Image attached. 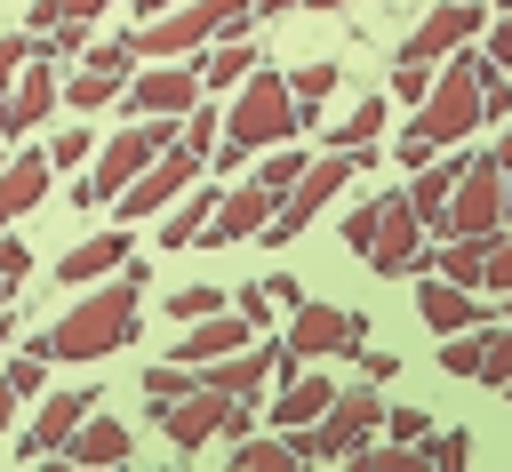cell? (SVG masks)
Wrapping results in <instances>:
<instances>
[{
	"mask_svg": "<svg viewBox=\"0 0 512 472\" xmlns=\"http://www.w3.org/2000/svg\"><path fill=\"white\" fill-rule=\"evenodd\" d=\"M432 152H440V144H432V136H424L416 120H408V128H400V168H424Z\"/></svg>",
	"mask_w": 512,
	"mask_h": 472,
	"instance_id": "obj_42",
	"label": "cell"
},
{
	"mask_svg": "<svg viewBox=\"0 0 512 472\" xmlns=\"http://www.w3.org/2000/svg\"><path fill=\"white\" fill-rule=\"evenodd\" d=\"M504 64L488 56V48H456V56H440V80H432V96L408 112L432 144H464L480 120H488V80H496Z\"/></svg>",
	"mask_w": 512,
	"mask_h": 472,
	"instance_id": "obj_2",
	"label": "cell"
},
{
	"mask_svg": "<svg viewBox=\"0 0 512 472\" xmlns=\"http://www.w3.org/2000/svg\"><path fill=\"white\" fill-rule=\"evenodd\" d=\"M8 336H16V320H8V304H0V352H8Z\"/></svg>",
	"mask_w": 512,
	"mask_h": 472,
	"instance_id": "obj_50",
	"label": "cell"
},
{
	"mask_svg": "<svg viewBox=\"0 0 512 472\" xmlns=\"http://www.w3.org/2000/svg\"><path fill=\"white\" fill-rule=\"evenodd\" d=\"M360 168H376V144H344V152H320V160L296 176V192L280 200V216L264 224V240H272V248H288V240H296V232H304V224H312V216H320V208H328V200H336V192H344Z\"/></svg>",
	"mask_w": 512,
	"mask_h": 472,
	"instance_id": "obj_5",
	"label": "cell"
},
{
	"mask_svg": "<svg viewBox=\"0 0 512 472\" xmlns=\"http://www.w3.org/2000/svg\"><path fill=\"white\" fill-rule=\"evenodd\" d=\"M504 400H512V384H504Z\"/></svg>",
	"mask_w": 512,
	"mask_h": 472,
	"instance_id": "obj_56",
	"label": "cell"
},
{
	"mask_svg": "<svg viewBox=\"0 0 512 472\" xmlns=\"http://www.w3.org/2000/svg\"><path fill=\"white\" fill-rule=\"evenodd\" d=\"M504 160L496 152H472L464 160V184H456V200H448V216H440V232L448 240H496L504 232Z\"/></svg>",
	"mask_w": 512,
	"mask_h": 472,
	"instance_id": "obj_8",
	"label": "cell"
},
{
	"mask_svg": "<svg viewBox=\"0 0 512 472\" xmlns=\"http://www.w3.org/2000/svg\"><path fill=\"white\" fill-rule=\"evenodd\" d=\"M136 8H144V16H168V8H184V0H136Z\"/></svg>",
	"mask_w": 512,
	"mask_h": 472,
	"instance_id": "obj_49",
	"label": "cell"
},
{
	"mask_svg": "<svg viewBox=\"0 0 512 472\" xmlns=\"http://www.w3.org/2000/svg\"><path fill=\"white\" fill-rule=\"evenodd\" d=\"M160 424H168V440L192 456V448H208L216 432H224V440H240L256 416H248V400H232V392H216V384H192L184 400H168V408H160Z\"/></svg>",
	"mask_w": 512,
	"mask_h": 472,
	"instance_id": "obj_9",
	"label": "cell"
},
{
	"mask_svg": "<svg viewBox=\"0 0 512 472\" xmlns=\"http://www.w3.org/2000/svg\"><path fill=\"white\" fill-rule=\"evenodd\" d=\"M416 312H424L440 336H456V328H480V320H488V296L464 288V280H448V272H432V280L416 288Z\"/></svg>",
	"mask_w": 512,
	"mask_h": 472,
	"instance_id": "obj_16",
	"label": "cell"
},
{
	"mask_svg": "<svg viewBox=\"0 0 512 472\" xmlns=\"http://www.w3.org/2000/svg\"><path fill=\"white\" fill-rule=\"evenodd\" d=\"M288 88H296V104H304V112H320V96L336 88V64H296V72H288Z\"/></svg>",
	"mask_w": 512,
	"mask_h": 472,
	"instance_id": "obj_34",
	"label": "cell"
},
{
	"mask_svg": "<svg viewBox=\"0 0 512 472\" xmlns=\"http://www.w3.org/2000/svg\"><path fill=\"white\" fill-rule=\"evenodd\" d=\"M200 56H168V64H144L128 80V112H152V120H184L200 104Z\"/></svg>",
	"mask_w": 512,
	"mask_h": 472,
	"instance_id": "obj_11",
	"label": "cell"
},
{
	"mask_svg": "<svg viewBox=\"0 0 512 472\" xmlns=\"http://www.w3.org/2000/svg\"><path fill=\"white\" fill-rule=\"evenodd\" d=\"M216 128H224V120H216V104H192V112H184V144H192V152H208V144H216Z\"/></svg>",
	"mask_w": 512,
	"mask_h": 472,
	"instance_id": "obj_40",
	"label": "cell"
},
{
	"mask_svg": "<svg viewBox=\"0 0 512 472\" xmlns=\"http://www.w3.org/2000/svg\"><path fill=\"white\" fill-rule=\"evenodd\" d=\"M424 456H432V464H464V456H472V440H464V432H432V440H424Z\"/></svg>",
	"mask_w": 512,
	"mask_h": 472,
	"instance_id": "obj_43",
	"label": "cell"
},
{
	"mask_svg": "<svg viewBox=\"0 0 512 472\" xmlns=\"http://www.w3.org/2000/svg\"><path fill=\"white\" fill-rule=\"evenodd\" d=\"M48 168H56V152H8L0 160V224L32 216L48 200Z\"/></svg>",
	"mask_w": 512,
	"mask_h": 472,
	"instance_id": "obj_17",
	"label": "cell"
},
{
	"mask_svg": "<svg viewBox=\"0 0 512 472\" xmlns=\"http://www.w3.org/2000/svg\"><path fill=\"white\" fill-rule=\"evenodd\" d=\"M200 168H208V152H192V144L176 136V144H168V152L120 192V224H128V216H160V208H176V200L200 184Z\"/></svg>",
	"mask_w": 512,
	"mask_h": 472,
	"instance_id": "obj_10",
	"label": "cell"
},
{
	"mask_svg": "<svg viewBox=\"0 0 512 472\" xmlns=\"http://www.w3.org/2000/svg\"><path fill=\"white\" fill-rule=\"evenodd\" d=\"M304 168H312V152H296V144H272V152H264V168H256V176H264V184H272V192H280V200H288V192H296V176H304Z\"/></svg>",
	"mask_w": 512,
	"mask_h": 472,
	"instance_id": "obj_31",
	"label": "cell"
},
{
	"mask_svg": "<svg viewBox=\"0 0 512 472\" xmlns=\"http://www.w3.org/2000/svg\"><path fill=\"white\" fill-rule=\"evenodd\" d=\"M216 200H224V192H208V184H192V200H176V208H160V248H192V240L208 232V216H216Z\"/></svg>",
	"mask_w": 512,
	"mask_h": 472,
	"instance_id": "obj_25",
	"label": "cell"
},
{
	"mask_svg": "<svg viewBox=\"0 0 512 472\" xmlns=\"http://www.w3.org/2000/svg\"><path fill=\"white\" fill-rule=\"evenodd\" d=\"M176 136H184V120H152V112H136V128H120V136L96 152V176L80 184V200H88V208H96V200H120V192H128Z\"/></svg>",
	"mask_w": 512,
	"mask_h": 472,
	"instance_id": "obj_6",
	"label": "cell"
},
{
	"mask_svg": "<svg viewBox=\"0 0 512 472\" xmlns=\"http://www.w3.org/2000/svg\"><path fill=\"white\" fill-rule=\"evenodd\" d=\"M296 128H304V104H296V88H288V72H248L240 80V96L224 104V136L232 144H248V152H272V144H296Z\"/></svg>",
	"mask_w": 512,
	"mask_h": 472,
	"instance_id": "obj_3",
	"label": "cell"
},
{
	"mask_svg": "<svg viewBox=\"0 0 512 472\" xmlns=\"http://www.w3.org/2000/svg\"><path fill=\"white\" fill-rule=\"evenodd\" d=\"M488 248H496V240H440L424 272H448V280H464V288H480V280H488Z\"/></svg>",
	"mask_w": 512,
	"mask_h": 472,
	"instance_id": "obj_27",
	"label": "cell"
},
{
	"mask_svg": "<svg viewBox=\"0 0 512 472\" xmlns=\"http://www.w3.org/2000/svg\"><path fill=\"white\" fill-rule=\"evenodd\" d=\"M248 312H208V320H184V344L168 352V360H192V368H208V360H224V352H240L248 344Z\"/></svg>",
	"mask_w": 512,
	"mask_h": 472,
	"instance_id": "obj_18",
	"label": "cell"
},
{
	"mask_svg": "<svg viewBox=\"0 0 512 472\" xmlns=\"http://www.w3.org/2000/svg\"><path fill=\"white\" fill-rule=\"evenodd\" d=\"M504 224H512V184H504Z\"/></svg>",
	"mask_w": 512,
	"mask_h": 472,
	"instance_id": "obj_52",
	"label": "cell"
},
{
	"mask_svg": "<svg viewBox=\"0 0 512 472\" xmlns=\"http://www.w3.org/2000/svg\"><path fill=\"white\" fill-rule=\"evenodd\" d=\"M312 8H344V0H312Z\"/></svg>",
	"mask_w": 512,
	"mask_h": 472,
	"instance_id": "obj_54",
	"label": "cell"
},
{
	"mask_svg": "<svg viewBox=\"0 0 512 472\" xmlns=\"http://www.w3.org/2000/svg\"><path fill=\"white\" fill-rule=\"evenodd\" d=\"M136 296H144V264H120L96 296H80L56 328H48V352L56 360H104L136 336Z\"/></svg>",
	"mask_w": 512,
	"mask_h": 472,
	"instance_id": "obj_1",
	"label": "cell"
},
{
	"mask_svg": "<svg viewBox=\"0 0 512 472\" xmlns=\"http://www.w3.org/2000/svg\"><path fill=\"white\" fill-rule=\"evenodd\" d=\"M248 72H256V40H240V32H224V40L200 56V80H208V88H240Z\"/></svg>",
	"mask_w": 512,
	"mask_h": 472,
	"instance_id": "obj_26",
	"label": "cell"
},
{
	"mask_svg": "<svg viewBox=\"0 0 512 472\" xmlns=\"http://www.w3.org/2000/svg\"><path fill=\"white\" fill-rule=\"evenodd\" d=\"M496 160H504V176H512V128H504V144H496Z\"/></svg>",
	"mask_w": 512,
	"mask_h": 472,
	"instance_id": "obj_51",
	"label": "cell"
},
{
	"mask_svg": "<svg viewBox=\"0 0 512 472\" xmlns=\"http://www.w3.org/2000/svg\"><path fill=\"white\" fill-rule=\"evenodd\" d=\"M376 224H384V200L352 208V216H344V248H352V256H368V248H376Z\"/></svg>",
	"mask_w": 512,
	"mask_h": 472,
	"instance_id": "obj_35",
	"label": "cell"
},
{
	"mask_svg": "<svg viewBox=\"0 0 512 472\" xmlns=\"http://www.w3.org/2000/svg\"><path fill=\"white\" fill-rule=\"evenodd\" d=\"M168 312H176V320H208V312H224V288H176Z\"/></svg>",
	"mask_w": 512,
	"mask_h": 472,
	"instance_id": "obj_36",
	"label": "cell"
},
{
	"mask_svg": "<svg viewBox=\"0 0 512 472\" xmlns=\"http://www.w3.org/2000/svg\"><path fill=\"white\" fill-rule=\"evenodd\" d=\"M384 112H392V104H352V112L336 120V136H328V144H336V152H344V144H376V128H384Z\"/></svg>",
	"mask_w": 512,
	"mask_h": 472,
	"instance_id": "obj_32",
	"label": "cell"
},
{
	"mask_svg": "<svg viewBox=\"0 0 512 472\" xmlns=\"http://www.w3.org/2000/svg\"><path fill=\"white\" fill-rule=\"evenodd\" d=\"M256 16V0H184V8H168V16H144V32L128 40L144 64H168V56H200L208 40H224V32H240Z\"/></svg>",
	"mask_w": 512,
	"mask_h": 472,
	"instance_id": "obj_4",
	"label": "cell"
},
{
	"mask_svg": "<svg viewBox=\"0 0 512 472\" xmlns=\"http://www.w3.org/2000/svg\"><path fill=\"white\" fill-rule=\"evenodd\" d=\"M104 8H112V0H64V16H80V24H88V16H104Z\"/></svg>",
	"mask_w": 512,
	"mask_h": 472,
	"instance_id": "obj_48",
	"label": "cell"
},
{
	"mask_svg": "<svg viewBox=\"0 0 512 472\" xmlns=\"http://www.w3.org/2000/svg\"><path fill=\"white\" fill-rule=\"evenodd\" d=\"M64 456H72V464H128V424H112V416L88 408V424L64 440Z\"/></svg>",
	"mask_w": 512,
	"mask_h": 472,
	"instance_id": "obj_24",
	"label": "cell"
},
{
	"mask_svg": "<svg viewBox=\"0 0 512 472\" xmlns=\"http://www.w3.org/2000/svg\"><path fill=\"white\" fill-rule=\"evenodd\" d=\"M464 160H472V152H456V160H440V168L424 160L416 184H408V200H416V216H424L432 232H440V216H448V200H456V184H464Z\"/></svg>",
	"mask_w": 512,
	"mask_h": 472,
	"instance_id": "obj_23",
	"label": "cell"
},
{
	"mask_svg": "<svg viewBox=\"0 0 512 472\" xmlns=\"http://www.w3.org/2000/svg\"><path fill=\"white\" fill-rule=\"evenodd\" d=\"M360 312H344V304H296V320H288V352L296 360H328V352H360Z\"/></svg>",
	"mask_w": 512,
	"mask_h": 472,
	"instance_id": "obj_15",
	"label": "cell"
},
{
	"mask_svg": "<svg viewBox=\"0 0 512 472\" xmlns=\"http://www.w3.org/2000/svg\"><path fill=\"white\" fill-rule=\"evenodd\" d=\"M368 432H384V400H376L368 384H352V392H336V400H328V416H320V424H304V432H288V440H296V456H304V464H336V456H360V448H368Z\"/></svg>",
	"mask_w": 512,
	"mask_h": 472,
	"instance_id": "obj_7",
	"label": "cell"
},
{
	"mask_svg": "<svg viewBox=\"0 0 512 472\" xmlns=\"http://www.w3.org/2000/svg\"><path fill=\"white\" fill-rule=\"evenodd\" d=\"M192 384H200V368H192V360H168V368H144V400H152V408H168V400H184Z\"/></svg>",
	"mask_w": 512,
	"mask_h": 472,
	"instance_id": "obj_30",
	"label": "cell"
},
{
	"mask_svg": "<svg viewBox=\"0 0 512 472\" xmlns=\"http://www.w3.org/2000/svg\"><path fill=\"white\" fill-rule=\"evenodd\" d=\"M48 104H56V72H48V56H32V64H24V80L0 96V136H24Z\"/></svg>",
	"mask_w": 512,
	"mask_h": 472,
	"instance_id": "obj_20",
	"label": "cell"
},
{
	"mask_svg": "<svg viewBox=\"0 0 512 472\" xmlns=\"http://www.w3.org/2000/svg\"><path fill=\"white\" fill-rule=\"evenodd\" d=\"M472 40H488V24H480V0H448V8H432L408 40H400V56H416V64H440V56H456V48H472Z\"/></svg>",
	"mask_w": 512,
	"mask_h": 472,
	"instance_id": "obj_14",
	"label": "cell"
},
{
	"mask_svg": "<svg viewBox=\"0 0 512 472\" xmlns=\"http://www.w3.org/2000/svg\"><path fill=\"white\" fill-rule=\"evenodd\" d=\"M488 120H512V80H504V72L488 80Z\"/></svg>",
	"mask_w": 512,
	"mask_h": 472,
	"instance_id": "obj_45",
	"label": "cell"
},
{
	"mask_svg": "<svg viewBox=\"0 0 512 472\" xmlns=\"http://www.w3.org/2000/svg\"><path fill=\"white\" fill-rule=\"evenodd\" d=\"M504 8H512V0H504Z\"/></svg>",
	"mask_w": 512,
	"mask_h": 472,
	"instance_id": "obj_57",
	"label": "cell"
},
{
	"mask_svg": "<svg viewBox=\"0 0 512 472\" xmlns=\"http://www.w3.org/2000/svg\"><path fill=\"white\" fill-rule=\"evenodd\" d=\"M280 216V192L264 184V176H248V184H232L224 200H216V216H208V232H200V248H232V240H264V224Z\"/></svg>",
	"mask_w": 512,
	"mask_h": 472,
	"instance_id": "obj_12",
	"label": "cell"
},
{
	"mask_svg": "<svg viewBox=\"0 0 512 472\" xmlns=\"http://www.w3.org/2000/svg\"><path fill=\"white\" fill-rule=\"evenodd\" d=\"M488 296H512V232H496V248H488V280H480Z\"/></svg>",
	"mask_w": 512,
	"mask_h": 472,
	"instance_id": "obj_39",
	"label": "cell"
},
{
	"mask_svg": "<svg viewBox=\"0 0 512 472\" xmlns=\"http://www.w3.org/2000/svg\"><path fill=\"white\" fill-rule=\"evenodd\" d=\"M120 264H128V224H120V232H96V240H80V248H64L56 272H64L72 288H88V280H112Z\"/></svg>",
	"mask_w": 512,
	"mask_h": 472,
	"instance_id": "obj_21",
	"label": "cell"
},
{
	"mask_svg": "<svg viewBox=\"0 0 512 472\" xmlns=\"http://www.w3.org/2000/svg\"><path fill=\"white\" fill-rule=\"evenodd\" d=\"M432 80H440L432 64H416V56H400V72H392V104H408V112H416V104L432 96Z\"/></svg>",
	"mask_w": 512,
	"mask_h": 472,
	"instance_id": "obj_33",
	"label": "cell"
},
{
	"mask_svg": "<svg viewBox=\"0 0 512 472\" xmlns=\"http://www.w3.org/2000/svg\"><path fill=\"white\" fill-rule=\"evenodd\" d=\"M384 432H392V440H416V448H424V440H432V416H424V408H384Z\"/></svg>",
	"mask_w": 512,
	"mask_h": 472,
	"instance_id": "obj_37",
	"label": "cell"
},
{
	"mask_svg": "<svg viewBox=\"0 0 512 472\" xmlns=\"http://www.w3.org/2000/svg\"><path fill=\"white\" fill-rule=\"evenodd\" d=\"M120 96H128V80H120V72H96V64H80V72L64 80V104H72V112H96V104H120Z\"/></svg>",
	"mask_w": 512,
	"mask_h": 472,
	"instance_id": "obj_29",
	"label": "cell"
},
{
	"mask_svg": "<svg viewBox=\"0 0 512 472\" xmlns=\"http://www.w3.org/2000/svg\"><path fill=\"white\" fill-rule=\"evenodd\" d=\"M24 64H32V40H24V32H8V40H0V96L24 80Z\"/></svg>",
	"mask_w": 512,
	"mask_h": 472,
	"instance_id": "obj_38",
	"label": "cell"
},
{
	"mask_svg": "<svg viewBox=\"0 0 512 472\" xmlns=\"http://www.w3.org/2000/svg\"><path fill=\"white\" fill-rule=\"evenodd\" d=\"M8 288H16V280H8V272H0V304H8Z\"/></svg>",
	"mask_w": 512,
	"mask_h": 472,
	"instance_id": "obj_53",
	"label": "cell"
},
{
	"mask_svg": "<svg viewBox=\"0 0 512 472\" xmlns=\"http://www.w3.org/2000/svg\"><path fill=\"white\" fill-rule=\"evenodd\" d=\"M504 320H512V296H504Z\"/></svg>",
	"mask_w": 512,
	"mask_h": 472,
	"instance_id": "obj_55",
	"label": "cell"
},
{
	"mask_svg": "<svg viewBox=\"0 0 512 472\" xmlns=\"http://www.w3.org/2000/svg\"><path fill=\"white\" fill-rule=\"evenodd\" d=\"M16 400H24V392H16V384H8V376H0V432H8V424H16Z\"/></svg>",
	"mask_w": 512,
	"mask_h": 472,
	"instance_id": "obj_47",
	"label": "cell"
},
{
	"mask_svg": "<svg viewBox=\"0 0 512 472\" xmlns=\"http://www.w3.org/2000/svg\"><path fill=\"white\" fill-rule=\"evenodd\" d=\"M0 272H8V280H24V272H32V256H24V240H0Z\"/></svg>",
	"mask_w": 512,
	"mask_h": 472,
	"instance_id": "obj_46",
	"label": "cell"
},
{
	"mask_svg": "<svg viewBox=\"0 0 512 472\" xmlns=\"http://www.w3.org/2000/svg\"><path fill=\"white\" fill-rule=\"evenodd\" d=\"M48 152H56V168H80V160H88L96 144H88V128H64V136H56Z\"/></svg>",
	"mask_w": 512,
	"mask_h": 472,
	"instance_id": "obj_41",
	"label": "cell"
},
{
	"mask_svg": "<svg viewBox=\"0 0 512 472\" xmlns=\"http://www.w3.org/2000/svg\"><path fill=\"white\" fill-rule=\"evenodd\" d=\"M88 408H96L88 392H48V400H40V416H32V432H24V456H56V448L88 424Z\"/></svg>",
	"mask_w": 512,
	"mask_h": 472,
	"instance_id": "obj_19",
	"label": "cell"
},
{
	"mask_svg": "<svg viewBox=\"0 0 512 472\" xmlns=\"http://www.w3.org/2000/svg\"><path fill=\"white\" fill-rule=\"evenodd\" d=\"M328 400H336V384H328V376H288V384H280V400H272V432H304V424H320V416H328Z\"/></svg>",
	"mask_w": 512,
	"mask_h": 472,
	"instance_id": "obj_22",
	"label": "cell"
},
{
	"mask_svg": "<svg viewBox=\"0 0 512 472\" xmlns=\"http://www.w3.org/2000/svg\"><path fill=\"white\" fill-rule=\"evenodd\" d=\"M480 48H488V56H496V64H504V72H512V8H504V16H496V24H488V40H480Z\"/></svg>",
	"mask_w": 512,
	"mask_h": 472,
	"instance_id": "obj_44",
	"label": "cell"
},
{
	"mask_svg": "<svg viewBox=\"0 0 512 472\" xmlns=\"http://www.w3.org/2000/svg\"><path fill=\"white\" fill-rule=\"evenodd\" d=\"M232 464H240V472H288V464H304V456H296V440H288V432H272V440L240 432V440H232Z\"/></svg>",
	"mask_w": 512,
	"mask_h": 472,
	"instance_id": "obj_28",
	"label": "cell"
},
{
	"mask_svg": "<svg viewBox=\"0 0 512 472\" xmlns=\"http://www.w3.org/2000/svg\"><path fill=\"white\" fill-rule=\"evenodd\" d=\"M424 216H416V200L408 192H384V224H376V248H368V264L384 272V280H400V272H424L432 264V248H424V232H416Z\"/></svg>",
	"mask_w": 512,
	"mask_h": 472,
	"instance_id": "obj_13",
	"label": "cell"
}]
</instances>
